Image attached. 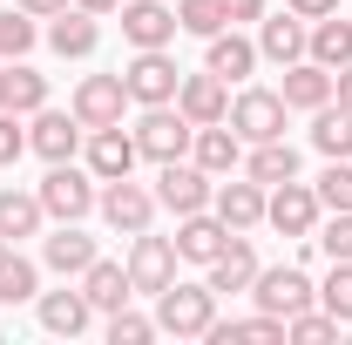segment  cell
<instances>
[{
    "mask_svg": "<svg viewBox=\"0 0 352 345\" xmlns=\"http://www.w3.org/2000/svg\"><path fill=\"white\" fill-rule=\"evenodd\" d=\"M210 318H217V291H210V278H204V285H170V291H156V332L204 339Z\"/></svg>",
    "mask_w": 352,
    "mask_h": 345,
    "instance_id": "cell-1",
    "label": "cell"
},
{
    "mask_svg": "<svg viewBox=\"0 0 352 345\" xmlns=\"http://www.w3.org/2000/svg\"><path fill=\"white\" fill-rule=\"evenodd\" d=\"M135 149L163 170V163H176V156H190V142H197V122L183 115V109H170V102H156V109H142V122H135Z\"/></svg>",
    "mask_w": 352,
    "mask_h": 345,
    "instance_id": "cell-2",
    "label": "cell"
},
{
    "mask_svg": "<svg viewBox=\"0 0 352 345\" xmlns=\"http://www.w3.org/2000/svg\"><path fill=\"white\" fill-rule=\"evenodd\" d=\"M34 197H41V210L54 216V223H82V216L95 210V197H102V190H95V176L75 170V156H68V163H47V176H41V190H34Z\"/></svg>",
    "mask_w": 352,
    "mask_h": 345,
    "instance_id": "cell-3",
    "label": "cell"
},
{
    "mask_svg": "<svg viewBox=\"0 0 352 345\" xmlns=\"http://www.w3.org/2000/svg\"><path fill=\"white\" fill-rule=\"evenodd\" d=\"M176 82H183V68H176L163 47H135V61L122 68V88H129V102H142V109L176 102Z\"/></svg>",
    "mask_w": 352,
    "mask_h": 345,
    "instance_id": "cell-4",
    "label": "cell"
},
{
    "mask_svg": "<svg viewBox=\"0 0 352 345\" xmlns=\"http://www.w3.org/2000/svg\"><path fill=\"white\" fill-rule=\"evenodd\" d=\"M264 223L271 230H285V237H311L318 230V190L311 183H271V197H264Z\"/></svg>",
    "mask_w": 352,
    "mask_h": 345,
    "instance_id": "cell-5",
    "label": "cell"
},
{
    "mask_svg": "<svg viewBox=\"0 0 352 345\" xmlns=\"http://www.w3.org/2000/svg\"><path fill=\"white\" fill-rule=\"evenodd\" d=\"M251 298H258V311H271V318H292V311H305L318 291H311V278L298 264H271V271L251 278Z\"/></svg>",
    "mask_w": 352,
    "mask_h": 345,
    "instance_id": "cell-6",
    "label": "cell"
},
{
    "mask_svg": "<svg viewBox=\"0 0 352 345\" xmlns=\"http://www.w3.org/2000/svg\"><path fill=\"white\" fill-rule=\"evenodd\" d=\"M129 285L142 291V298L170 291V285H176V237H149V230H135V244H129Z\"/></svg>",
    "mask_w": 352,
    "mask_h": 345,
    "instance_id": "cell-7",
    "label": "cell"
},
{
    "mask_svg": "<svg viewBox=\"0 0 352 345\" xmlns=\"http://www.w3.org/2000/svg\"><path fill=\"white\" fill-rule=\"evenodd\" d=\"M230 129L244 135V142H278L285 135V95L278 88H244L230 102Z\"/></svg>",
    "mask_w": 352,
    "mask_h": 345,
    "instance_id": "cell-8",
    "label": "cell"
},
{
    "mask_svg": "<svg viewBox=\"0 0 352 345\" xmlns=\"http://www.w3.org/2000/svg\"><path fill=\"white\" fill-rule=\"evenodd\" d=\"M95 210L109 216V230L135 237V230H149V216H156V190H142V183H129V176H116V183H102Z\"/></svg>",
    "mask_w": 352,
    "mask_h": 345,
    "instance_id": "cell-9",
    "label": "cell"
},
{
    "mask_svg": "<svg viewBox=\"0 0 352 345\" xmlns=\"http://www.w3.org/2000/svg\"><path fill=\"white\" fill-rule=\"evenodd\" d=\"M75 122L82 129H116L122 122V109H129V88H122V75H88L82 88H75Z\"/></svg>",
    "mask_w": 352,
    "mask_h": 345,
    "instance_id": "cell-10",
    "label": "cell"
},
{
    "mask_svg": "<svg viewBox=\"0 0 352 345\" xmlns=\"http://www.w3.org/2000/svg\"><path fill=\"white\" fill-rule=\"evenodd\" d=\"M210 170H197V163H163V176H156V203L163 210H176V216H190V210H210Z\"/></svg>",
    "mask_w": 352,
    "mask_h": 345,
    "instance_id": "cell-11",
    "label": "cell"
},
{
    "mask_svg": "<svg viewBox=\"0 0 352 345\" xmlns=\"http://www.w3.org/2000/svg\"><path fill=\"white\" fill-rule=\"evenodd\" d=\"M176 109H183L197 129H204V122H230V82L210 75V68H204V75H183V82H176Z\"/></svg>",
    "mask_w": 352,
    "mask_h": 345,
    "instance_id": "cell-12",
    "label": "cell"
},
{
    "mask_svg": "<svg viewBox=\"0 0 352 345\" xmlns=\"http://www.w3.org/2000/svg\"><path fill=\"white\" fill-rule=\"evenodd\" d=\"M28 149L47 156V163H68L75 149H82V122H75V109L61 115V109H34V122H28Z\"/></svg>",
    "mask_w": 352,
    "mask_h": 345,
    "instance_id": "cell-13",
    "label": "cell"
},
{
    "mask_svg": "<svg viewBox=\"0 0 352 345\" xmlns=\"http://www.w3.org/2000/svg\"><path fill=\"white\" fill-rule=\"evenodd\" d=\"M135 156H142V149H135V135L122 129V122H116V129H88V176H95V183L129 176Z\"/></svg>",
    "mask_w": 352,
    "mask_h": 345,
    "instance_id": "cell-14",
    "label": "cell"
},
{
    "mask_svg": "<svg viewBox=\"0 0 352 345\" xmlns=\"http://www.w3.org/2000/svg\"><path fill=\"white\" fill-rule=\"evenodd\" d=\"M230 237H237V230H230L223 216H210V210H190L183 223H176V258H190V264H210V258L223 251V244H230Z\"/></svg>",
    "mask_w": 352,
    "mask_h": 345,
    "instance_id": "cell-15",
    "label": "cell"
},
{
    "mask_svg": "<svg viewBox=\"0 0 352 345\" xmlns=\"http://www.w3.org/2000/svg\"><path fill=\"white\" fill-rule=\"evenodd\" d=\"M95 41H102V27H95V14H82L75 0L47 21V47H54L61 61H88V54H95Z\"/></svg>",
    "mask_w": 352,
    "mask_h": 345,
    "instance_id": "cell-16",
    "label": "cell"
},
{
    "mask_svg": "<svg viewBox=\"0 0 352 345\" xmlns=\"http://www.w3.org/2000/svg\"><path fill=\"white\" fill-rule=\"evenodd\" d=\"M122 34L135 47H170L176 41V7H163V0H122Z\"/></svg>",
    "mask_w": 352,
    "mask_h": 345,
    "instance_id": "cell-17",
    "label": "cell"
},
{
    "mask_svg": "<svg viewBox=\"0 0 352 345\" xmlns=\"http://www.w3.org/2000/svg\"><path fill=\"white\" fill-rule=\"evenodd\" d=\"M305 41H311V27L298 14H264V27H258V54L264 61L292 68V61H305Z\"/></svg>",
    "mask_w": 352,
    "mask_h": 345,
    "instance_id": "cell-18",
    "label": "cell"
},
{
    "mask_svg": "<svg viewBox=\"0 0 352 345\" xmlns=\"http://www.w3.org/2000/svg\"><path fill=\"white\" fill-rule=\"evenodd\" d=\"M190 156H197V170L230 176V170H244V135L223 129V122H204V129H197V142H190Z\"/></svg>",
    "mask_w": 352,
    "mask_h": 345,
    "instance_id": "cell-19",
    "label": "cell"
},
{
    "mask_svg": "<svg viewBox=\"0 0 352 345\" xmlns=\"http://www.w3.org/2000/svg\"><path fill=\"white\" fill-rule=\"evenodd\" d=\"M82 291L95 311H122V304L135 298V285H129V264H116V258H95L82 271Z\"/></svg>",
    "mask_w": 352,
    "mask_h": 345,
    "instance_id": "cell-20",
    "label": "cell"
},
{
    "mask_svg": "<svg viewBox=\"0 0 352 345\" xmlns=\"http://www.w3.org/2000/svg\"><path fill=\"white\" fill-rule=\"evenodd\" d=\"M210 210H217L230 230H258V223H264V183H251V176L223 183L217 197H210Z\"/></svg>",
    "mask_w": 352,
    "mask_h": 345,
    "instance_id": "cell-21",
    "label": "cell"
},
{
    "mask_svg": "<svg viewBox=\"0 0 352 345\" xmlns=\"http://www.w3.org/2000/svg\"><path fill=\"white\" fill-rule=\"evenodd\" d=\"M278 95H285V109H325V102H332V68H318V61H292V68H285V88H278Z\"/></svg>",
    "mask_w": 352,
    "mask_h": 345,
    "instance_id": "cell-22",
    "label": "cell"
},
{
    "mask_svg": "<svg viewBox=\"0 0 352 345\" xmlns=\"http://www.w3.org/2000/svg\"><path fill=\"white\" fill-rule=\"evenodd\" d=\"M204 271H210V291H251V278H258V251H251L244 237H230Z\"/></svg>",
    "mask_w": 352,
    "mask_h": 345,
    "instance_id": "cell-23",
    "label": "cell"
},
{
    "mask_svg": "<svg viewBox=\"0 0 352 345\" xmlns=\"http://www.w3.org/2000/svg\"><path fill=\"white\" fill-rule=\"evenodd\" d=\"M41 258H47V271H61V278H82L88 264H95V237L75 230V223H61V230L41 244Z\"/></svg>",
    "mask_w": 352,
    "mask_h": 345,
    "instance_id": "cell-24",
    "label": "cell"
},
{
    "mask_svg": "<svg viewBox=\"0 0 352 345\" xmlns=\"http://www.w3.org/2000/svg\"><path fill=\"white\" fill-rule=\"evenodd\" d=\"M244 176H251V183H264V190H271V183H292V176H298V149H292L285 135H278V142H251Z\"/></svg>",
    "mask_w": 352,
    "mask_h": 345,
    "instance_id": "cell-25",
    "label": "cell"
},
{
    "mask_svg": "<svg viewBox=\"0 0 352 345\" xmlns=\"http://www.w3.org/2000/svg\"><path fill=\"white\" fill-rule=\"evenodd\" d=\"M305 54H311V61H318V68H332V75H339V68H346V61H352V21H346V14H325V21L311 27Z\"/></svg>",
    "mask_w": 352,
    "mask_h": 345,
    "instance_id": "cell-26",
    "label": "cell"
},
{
    "mask_svg": "<svg viewBox=\"0 0 352 345\" xmlns=\"http://www.w3.org/2000/svg\"><path fill=\"white\" fill-rule=\"evenodd\" d=\"M88 318H95L88 291H47V298H41V325L54 332V339H75V332H88Z\"/></svg>",
    "mask_w": 352,
    "mask_h": 345,
    "instance_id": "cell-27",
    "label": "cell"
},
{
    "mask_svg": "<svg viewBox=\"0 0 352 345\" xmlns=\"http://www.w3.org/2000/svg\"><path fill=\"white\" fill-rule=\"evenodd\" d=\"M204 68H210V75H223V82H244V75L258 68V41H244V34H210Z\"/></svg>",
    "mask_w": 352,
    "mask_h": 345,
    "instance_id": "cell-28",
    "label": "cell"
},
{
    "mask_svg": "<svg viewBox=\"0 0 352 345\" xmlns=\"http://www.w3.org/2000/svg\"><path fill=\"white\" fill-rule=\"evenodd\" d=\"M41 197H28V190H0V237L7 244H21V237H41Z\"/></svg>",
    "mask_w": 352,
    "mask_h": 345,
    "instance_id": "cell-29",
    "label": "cell"
},
{
    "mask_svg": "<svg viewBox=\"0 0 352 345\" xmlns=\"http://www.w3.org/2000/svg\"><path fill=\"white\" fill-rule=\"evenodd\" d=\"M311 142L318 156H352V109H311Z\"/></svg>",
    "mask_w": 352,
    "mask_h": 345,
    "instance_id": "cell-30",
    "label": "cell"
},
{
    "mask_svg": "<svg viewBox=\"0 0 352 345\" xmlns=\"http://www.w3.org/2000/svg\"><path fill=\"white\" fill-rule=\"evenodd\" d=\"M34 291H41V271L21 258V251H7L0 258V304H28Z\"/></svg>",
    "mask_w": 352,
    "mask_h": 345,
    "instance_id": "cell-31",
    "label": "cell"
},
{
    "mask_svg": "<svg viewBox=\"0 0 352 345\" xmlns=\"http://www.w3.org/2000/svg\"><path fill=\"white\" fill-rule=\"evenodd\" d=\"M7 109L14 115H34V109H47V75H34V68H7Z\"/></svg>",
    "mask_w": 352,
    "mask_h": 345,
    "instance_id": "cell-32",
    "label": "cell"
},
{
    "mask_svg": "<svg viewBox=\"0 0 352 345\" xmlns=\"http://www.w3.org/2000/svg\"><path fill=\"white\" fill-rule=\"evenodd\" d=\"M176 27L210 41V34H223V27H230V14H223V0H176Z\"/></svg>",
    "mask_w": 352,
    "mask_h": 345,
    "instance_id": "cell-33",
    "label": "cell"
},
{
    "mask_svg": "<svg viewBox=\"0 0 352 345\" xmlns=\"http://www.w3.org/2000/svg\"><path fill=\"white\" fill-rule=\"evenodd\" d=\"M311 190H318V210H352V163L346 156H325V176Z\"/></svg>",
    "mask_w": 352,
    "mask_h": 345,
    "instance_id": "cell-34",
    "label": "cell"
},
{
    "mask_svg": "<svg viewBox=\"0 0 352 345\" xmlns=\"http://www.w3.org/2000/svg\"><path fill=\"white\" fill-rule=\"evenodd\" d=\"M318 298H325V311H332L339 325H352V258L332 264V278H325V291H318Z\"/></svg>",
    "mask_w": 352,
    "mask_h": 345,
    "instance_id": "cell-35",
    "label": "cell"
},
{
    "mask_svg": "<svg viewBox=\"0 0 352 345\" xmlns=\"http://www.w3.org/2000/svg\"><path fill=\"white\" fill-rule=\"evenodd\" d=\"M28 47H34V14H21V7H14V14H0V61H7V54L21 61Z\"/></svg>",
    "mask_w": 352,
    "mask_h": 345,
    "instance_id": "cell-36",
    "label": "cell"
},
{
    "mask_svg": "<svg viewBox=\"0 0 352 345\" xmlns=\"http://www.w3.org/2000/svg\"><path fill=\"white\" fill-rule=\"evenodd\" d=\"M285 339H339V318H332V311H311V304H305V311H292V318H285Z\"/></svg>",
    "mask_w": 352,
    "mask_h": 345,
    "instance_id": "cell-37",
    "label": "cell"
},
{
    "mask_svg": "<svg viewBox=\"0 0 352 345\" xmlns=\"http://www.w3.org/2000/svg\"><path fill=\"white\" fill-rule=\"evenodd\" d=\"M142 339H156V318H142V311H109V345H142Z\"/></svg>",
    "mask_w": 352,
    "mask_h": 345,
    "instance_id": "cell-38",
    "label": "cell"
},
{
    "mask_svg": "<svg viewBox=\"0 0 352 345\" xmlns=\"http://www.w3.org/2000/svg\"><path fill=\"white\" fill-rule=\"evenodd\" d=\"M318 251L339 264V258H352V210H332V223L318 230Z\"/></svg>",
    "mask_w": 352,
    "mask_h": 345,
    "instance_id": "cell-39",
    "label": "cell"
},
{
    "mask_svg": "<svg viewBox=\"0 0 352 345\" xmlns=\"http://www.w3.org/2000/svg\"><path fill=\"white\" fill-rule=\"evenodd\" d=\"M21 149H28L21 115H14V109H0V170H7V163H21Z\"/></svg>",
    "mask_w": 352,
    "mask_h": 345,
    "instance_id": "cell-40",
    "label": "cell"
},
{
    "mask_svg": "<svg viewBox=\"0 0 352 345\" xmlns=\"http://www.w3.org/2000/svg\"><path fill=\"white\" fill-rule=\"evenodd\" d=\"M298 21H325V14H339V0H285Z\"/></svg>",
    "mask_w": 352,
    "mask_h": 345,
    "instance_id": "cell-41",
    "label": "cell"
},
{
    "mask_svg": "<svg viewBox=\"0 0 352 345\" xmlns=\"http://www.w3.org/2000/svg\"><path fill=\"white\" fill-rule=\"evenodd\" d=\"M223 14H230V27L237 21H264V0H223Z\"/></svg>",
    "mask_w": 352,
    "mask_h": 345,
    "instance_id": "cell-42",
    "label": "cell"
},
{
    "mask_svg": "<svg viewBox=\"0 0 352 345\" xmlns=\"http://www.w3.org/2000/svg\"><path fill=\"white\" fill-rule=\"evenodd\" d=\"M61 7H68V0H21V14H34V21H54Z\"/></svg>",
    "mask_w": 352,
    "mask_h": 345,
    "instance_id": "cell-43",
    "label": "cell"
},
{
    "mask_svg": "<svg viewBox=\"0 0 352 345\" xmlns=\"http://www.w3.org/2000/svg\"><path fill=\"white\" fill-rule=\"evenodd\" d=\"M332 95H339V109H352V61L339 68V75H332Z\"/></svg>",
    "mask_w": 352,
    "mask_h": 345,
    "instance_id": "cell-44",
    "label": "cell"
},
{
    "mask_svg": "<svg viewBox=\"0 0 352 345\" xmlns=\"http://www.w3.org/2000/svg\"><path fill=\"white\" fill-rule=\"evenodd\" d=\"M75 7H82V14H95V21H102V14H116L122 0H75Z\"/></svg>",
    "mask_w": 352,
    "mask_h": 345,
    "instance_id": "cell-45",
    "label": "cell"
},
{
    "mask_svg": "<svg viewBox=\"0 0 352 345\" xmlns=\"http://www.w3.org/2000/svg\"><path fill=\"white\" fill-rule=\"evenodd\" d=\"M0 109H7V68H0Z\"/></svg>",
    "mask_w": 352,
    "mask_h": 345,
    "instance_id": "cell-46",
    "label": "cell"
},
{
    "mask_svg": "<svg viewBox=\"0 0 352 345\" xmlns=\"http://www.w3.org/2000/svg\"><path fill=\"white\" fill-rule=\"evenodd\" d=\"M7 251H14V244H7V237H0V258H7Z\"/></svg>",
    "mask_w": 352,
    "mask_h": 345,
    "instance_id": "cell-47",
    "label": "cell"
}]
</instances>
